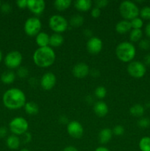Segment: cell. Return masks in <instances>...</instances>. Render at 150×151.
<instances>
[{
    "mask_svg": "<svg viewBox=\"0 0 150 151\" xmlns=\"http://www.w3.org/2000/svg\"><path fill=\"white\" fill-rule=\"evenodd\" d=\"M2 101L7 109L16 110L21 109L26 104V95L24 91L19 88H12L4 93Z\"/></svg>",
    "mask_w": 150,
    "mask_h": 151,
    "instance_id": "1",
    "label": "cell"
},
{
    "mask_svg": "<svg viewBox=\"0 0 150 151\" xmlns=\"http://www.w3.org/2000/svg\"><path fill=\"white\" fill-rule=\"evenodd\" d=\"M56 55L54 50L49 46L38 47L32 55L33 62L37 66L41 68H48L54 63Z\"/></svg>",
    "mask_w": 150,
    "mask_h": 151,
    "instance_id": "2",
    "label": "cell"
},
{
    "mask_svg": "<svg viewBox=\"0 0 150 151\" xmlns=\"http://www.w3.org/2000/svg\"><path fill=\"white\" fill-rule=\"evenodd\" d=\"M116 55L121 61L124 63H130L136 55V49L132 43L123 41L116 47Z\"/></svg>",
    "mask_w": 150,
    "mask_h": 151,
    "instance_id": "3",
    "label": "cell"
},
{
    "mask_svg": "<svg viewBox=\"0 0 150 151\" xmlns=\"http://www.w3.org/2000/svg\"><path fill=\"white\" fill-rule=\"evenodd\" d=\"M119 12L124 20L131 21L135 18L138 17L140 10L134 1L126 0L121 2L119 5Z\"/></svg>",
    "mask_w": 150,
    "mask_h": 151,
    "instance_id": "4",
    "label": "cell"
},
{
    "mask_svg": "<svg viewBox=\"0 0 150 151\" xmlns=\"http://www.w3.org/2000/svg\"><path fill=\"white\" fill-rule=\"evenodd\" d=\"M49 26L54 33H62L69 27V22L64 16L55 14L49 19Z\"/></svg>",
    "mask_w": 150,
    "mask_h": 151,
    "instance_id": "5",
    "label": "cell"
},
{
    "mask_svg": "<svg viewBox=\"0 0 150 151\" xmlns=\"http://www.w3.org/2000/svg\"><path fill=\"white\" fill-rule=\"evenodd\" d=\"M10 131L14 135H24L27 132L29 128V123L27 120L21 116H17L12 119L9 124Z\"/></svg>",
    "mask_w": 150,
    "mask_h": 151,
    "instance_id": "6",
    "label": "cell"
},
{
    "mask_svg": "<svg viewBox=\"0 0 150 151\" xmlns=\"http://www.w3.org/2000/svg\"><path fill=\"white\" fill-rule=\"evenodd\" d=\"M42 27L41 21L37 17H30L26 20L24 26V32L28 36H36Z\"/></svg>",
    "mask_w": 150,
    "mask_h": 151,
    "instance_id": "7",
    "label": "cell"
},
{
    "mask_svg": "<svg viewBox=\"0 0 150 151\" xmlns=\"http://www.w3.org/2000/svg\"><path fill=\"white\" fill-rule=\"evenodd\" d=\"M128 74L136 79L142 78L146 72V67L144 63L138 60H132L128 64L126 68Z\"/></svg>",
    "mask_w": 150,
    "mask_h": 151,
    "instance_id": "8",
    "label": "cell"
},
{
    "mask_svg": "<svg viewBox=\"0 0 150 151\" xmlns=\"http://www.w3.org/2000/svg\"><path fill=\"white\" fill-rule=\"evenodd\" d=\"M23 60V57L20 52L11 51L6 55L4 58V63L6 66L10 69H18L21 66Z\"/></svg>",
    "mask_w": 150,
    "mask_h": 151,
    "instance_id": "9",
    "label": "cell"
},
{
    "mask_svg": "<svg viewBox=\"0 0 150 151\" xmlns=\"http://www.w3.org/2000/svg\"><path fill=\"white\" fill-rule=\"evenodd\" d=\"M67 133L71 137L74 139H79L82 137L84 133L82 124L78 121H71L67 124L66 127Z\"/></svg>",
    "mask_w": 150,
    "mask_h": 151,
    "instance_id": "10",
    "label": "cell"
},
{
    "mask_svg": "<svg viewBox=\"0 0 150 151\" xmlns=\"http://www.w3.org/2000/svg\"><path fill=\"white\" fill-rule=\"evenodd\" d=\"M56 82H57V78L55 75L52 72H46L41 77L40 84L43 89L49 91L55 86Z\"/></svg>",
    "mask_w": 150,
    "mask_h": 151,
    "instance_id": "11",
    "label": "cell"
},
{
    "mask_svg": "<svg viewBox=\"0 0 150 151\" xmlns=\"http://www.w3.org/2000/svg\"><path fill=\"white\" fill-rule=\"evenodd\" d=\"M102 41L98 37L92 36L87 41V50L92 55H96L99 53L102 50Z\"/></svg>",
    "mask_w": 150,
    "mask_h": 151,
    "instance_id": "12",
    "label": "cell"
},
{
    "mask_svg": "<svg viewBox=\"0 0 150 151\" xmlns=\"http://www.w3.org/2000/svg\"><path fill=\"white\" fill-rule=\"evenodd\" d=\"M89 73V66L87 63H83V62L76 63L72 68V74L75 78H78V79L85 78V77L88 76Z\"/></svg>",
    "mask_w": 150,
    "mask_h": 151,
    "instance_id": "13",
    "label": "cell"
},
{
    "mask_svg": "<svg viewBox=\"0 0 150 151\" xmlns=\"http://www.w3.org/2000/svg\"><path fill=\"white\" fill-rule=\"evenodd\" d=\"M27 7L34 14L40 15L45 10L46 3L44 0H27Z\"/></svg>",
    "mask_w": 150,
    "mask_h": 151,
    "instance_id": "14",
    "label": "cell"
},
{
    "mask_svg": "<svg viewBox=\"0 0 150 151\" xmlns=\"http://www.w3.org/2000/svg\"><path fill=\"white\" fill-rule=\"evenodd\" d=\"M108 106L103 101H97L94 106V111L96 116L104 117L108 113Z\"/></svg>",
    "mask_w": 150,
    "mask_h": 151,
    "instance_id": "15",
    "label": "cell"
},
{
    "mask_svg": "<svg viewBox=\"0 0 150 151\" xmlns=\"http://www.w3.org/2000/svg\"><path fill=\"white\" fill-rule=\"evenodd\" d=\"M50 36L45 32H40L35 36V42L39 47H45L49 46Z\"/></svg>",
    "mask_w": 150,
    "mask_h": 151,
    "instance_id": "16",
    "label": "cell"
},
{
    "mask_svg": "<svg viewBox=\"0 0 150 151\" xmlns=\"http://www.w3.org/2000/svg\"><path fill=\"white\" fill-rule=\"evenodd\" d=\"M113 135V132L110 128H104L99 133V140L101 144H107L111 140Z\"/></svg>",
    "mask_w": 150,
    "mask_h": 151,
    "instance_id": "17",
    "label": "cell"
},
{
    "mask_svg": "<svg viewBox=\"0 0 150 151\" xmlns=\"http://www.w3.org/2000/svg\"><path fill=\"white\" fill-rule=\"evenodd\" d=\"M132 29L131 24L129 21L121 20L118 22L116 25V31L119 34H125L128 32H130Z\"/></svg>",
    "mask_w": 150,
    "mask_h": 151,
    "instance_id": "18",
    "label": "cell"
},
{
    "mask_svg": "<svg viewBox=\"0 0 150 151\" xmlns=\"http://www.w3.org/2000/svg\"><path fill=\"white\" fill-rule=\"evenodd\" d=\"M92 7V1L91 0H77L74 2V7L81 12H86Z\"/></svg>",
    "mask_w": 150,
    "mask_h": 151,
    "instance_id": "19",
    "label": "cell"
},
{
    "mask_svg": "<svg viewBox=\"0 0 150 151\" xmlns=\"http://www.w3.org/2000/svg\"><path fill=\"white\" fill-rule=\"evenodd\" d=\"M64 38L60 33H53L50 35L49 38V47H59L63 44Z\"/></svg>",
    "mask_w": 150,
    "mask_h": 151,
    "instance_id": "20",
    "label": "cell"
},
{
    "mask_svg": "<svg viewBox=\"0 0 150 151\" xmlns=\"http://www.w3.org/2000/svg\"><path fill=\"white\" fill-rule=\"evenodd\" d=\"M6 144H7V147L11 150H16L20 146V139L16 135L13 134V135H10L7 137V140H6Z\"/></svg>",
    "mask_w": 150,
    "mask_h": 151,
    "instance_id": "21",
    "label": "cell"
},
{
    "mask_svg": "<svg viewBox=\"0 0 150 151\" xmlns=\"http://www.w3.org/2000/svg\"><path fill=\"white\" fill-rule=\"evenodd\" d=\"M24 110L27 114L35 115L39 112V106L35 102L29 101L24 105Z\"/></svg>",
    "mask_w": 150,
    "mask_h": 151,
    "instance_id": "22",
    "label": "cell"
},
{
    "mask_svg": "<svg viewBox=\"0 0 150 151\" xmlns=\"http://www.w3.org/2000/svg\"><path fill=\"white\" fill-rule=\"evenodd\" d=\"M145 109L141 104H135L129 109V113L135 117H141L144 115Z\"/></svg>",
    "mask_w": 150,
    "mask_h": 151,
    "instance_id": "23",
    "label": "cell"
},
{
    "mask_svg": "<svg viewBox=\"0 0 150 151\" xmlns=\"http://www.w3.org/2000/svg\"><path fill=\"white\" fill-rule=\"evenodd\" d=\"M16 80V74L13 71H6L1 75V81L4 84H11Z\"/></svg>",
    "mask_w": 150,
    "mask_h": 151,
    "instance_id": "24",
    "label": "cell"
},
{
    "mask_svg": "<svg viewBox=\"0 0 150 151\" xmlns=\"http://www.w3.org/2000/svg\"><path fill=\"white\" fill-rule=\"evenodd\" d=\"M71 4V0H55L54 1V6L56 10L63 11L69 8Z\"/></svg>",
    "mask_w": 150,
    "mask_h": 151,
    "instance_id": "25",
    "label": "cell"
},
{
    "mask_svg": "<svg viewBox=\"0 0 150 151\" xmlns=\"http://www.w3.org/2000/svg\"><path fill=\"white\" fill-rule=\"evenodd\" d=\"M143 37V31L141 29H132L129 32V40L131 43L140 41Z\"/></svg>",
    "mask_w": 150,
    "mask_h": 151,
    "instance_id": "26",
    "label": "cell"
},
{
    "mask_svg": "<svg viewBox=\"0 0 150 151\" xmlns=\"http://www.w3.org/2000/svg\"><path fill=\"white\" fill-rule=\"evenodd\" d=\"M84 22V19L81 15L76 14L74 15L70 19L69 22V24L71 26L74 27H79L82 26V24Z\"/></svg>",
    "mask_w": 150,
    "mask_h": 151,
    "instance_id": "27",
    "label": "cell"
},
{
    "mask_svg": "<svg viewBox=\"0 0 150 151\" xmlns=\"http://www.w3.org/2000/svg\"><path fill=\"white\" fill-rule=\"evenodd\" d=\"M139 148L141 151H150V137H144L140 139Z\"/></svg>",
    "mask_w": 150,
    "mask_h": 151,
    "instance_id": "28",
    "label": "cell"
},
{
    "mask_svg": "<svg viewBox=\"0 0 150 151\" xmlns=\"http://www.w3.org/2000/svg\"><path fill=\"white\" fill-rule=\"evenodd\" d=\"M94 94H95L96 97L98 99H103L106 97L107 94V89L104 86H100L96 88L95 91H94Z\"/></svg>",
    "mask_w": 150,
    "mask_h": 151,
    "instance_id": "29",
    "label": "cell"
},
{
    "mask_svg": "<svg viewBox=\"0 0 150 151\" xmlns=\"http://www.w3.org/2000/svg\"><path fill=\"white\" fill-rule=\"evenodd\" d=\"M129 22H130L132 29H141L144 25V21L140 17L135 18Z\"/></svg>",
    "mask_w": 150,
    "mask_h": 151,
    "instance_id": "30",
    "label": "cell"
},
{
    "mask_svg": "<svg viewBox=\"0 0 150 151\" xmlns=\"http://www.w3.org/2000/svg\"><path fill=\"white\" fill-rule=\"evenodd\" d=\"M140 16L142 19L145 20H150V7L145 6L140 10Z\"/></svg>",
    "mask_w": 150,
    "mask_h": 151,
    "instance_id": "31",
    "label": "cell"
},
{
    "mask_svg": "<svg viewBox=\"0 0 150 151\" xmlns=\"http://www.w3.org/2000/svg\"><path fill=\"white\" fill-rule=\"evenodd\" d=\"M138 125L140 128H146L150 126V119L148 117H141L138 119Z\"/></svg>",
    "mask_w": 150,
    "mask_h": 151,
    "instance_id": "32",
    "label": "cell"
},
{
    "mask_svg": "<svg viewBox=\"0 0 150 151\" xmlns=\"http://www.w3.org/2000/svg\"><path fill=\"white\" fill-rule=\"evenodd\" d=\"M17 75L20 78H26L29 75V69L24 66H20L18 68Z\"/></svg>",
    "mask_w": 150,
    "mask_h": 151,
    "instance_id": "33",
    "label": "cell"
},
{
    "mask_svg": "<svg viewBox=\"0 0 150 151\" xmlns=\"http://www.w3.org/2000/svg\"><path fill=\"white\" fill-rule=\"evenodd\" d=\"M112 132H113V134H114V135L117 136V137H120V136H122L124 134V128L120 125H116L112 129Z\"/></svg>",
    "mask_w": 150,
    "mask_h": 151,
    "instance_id": "34",
    "label": "cell"
},
{
    "mask_svg": "<svg viewBox=\"0 0 150 151\" xmlns=\"http://www.w3.org/2000/svg\"><path fill=\"white\" fill-rule=\"evenodd\" d=\"M138 45L141 50H147L150 48V41L148 39H141Z\"/></svg>",
    "mask_w": 150,
    "mask_h": 151,
    "instance_id": "35",
    "label": "cell"
},
{
    "mask_svg": "<svg viewBox=\"0 0 150 151\" xmlns=\"http://www.w3.org/2000/svg\"><path fill=\"white\" fill-rule=\"evenodd\" d=\"M101 15V9L98 8L96 7H94L91 10V16L94 19H97Z\"/></svg>",
    "mask_w": 150,
    "mask_h": 151,
    "instance_id": "36",
    "label": "cell"
},
{
    "mask_svg": "<svg viewBox=\"0 0 150 151\" xmlns=\"http://www.w3.org/2000/svg\"><path fill=\"white\" fill-rule=\"evenodd\" d=\"M109 4V1L107 0H96L95 1V7L101 9L103 7H105Z\"/></svg>",
    "mask_w": 150,
    "mask_h": 151,
    "instance_id": "37",
    "label": "cell"
},
{
    "mask_svg": "<svg viewBox=\"0 0 150 151\" xmlns=\"http://www.w3.org/2000/svg\"><path fill=\"white\" fill-rule=\"evenodd\" d=\"M1 11L4 13H10V10H11V5L8 3H4V4H1Z\"/></svg>",
    "mask_w": 150,
    "mask_h": 151,
    "instance_id": "38",
    "label": "cell"
},
{
    "mask_svg": "<svg viewBox=\"0 0 150 151\" xmlns=\"http://www.w3.org/2000/svg\"><path fill=\"white\" fill-rule=\"evenodd\" d=\"M16 4L21 9H24L27 7V0H18L16 1Z\"/></svg>",
    "mask_w": 150,
    "mask_h": 151,
    "instance_id": "39",
    "label": "cell"
},
{
    "mask_svg": "<svg viewBox=\"0 0 150 151\" xmlns=\"http://www.w3.org/2000/svg\"><path fill=\"white\" fill-rule=\"evenodd\" d=\"M32 134L29 132H26L24 134V142L25 143L30 142L31 140H32Z\"/></svg>",
    "mask_w": 150,
    "mask_h": 151,
    "instance_id": "40",
    "label": "cell"
},
{
    "mask_svg": "<svg viewBox=\"0 0 150 151\" xmlns=\"http://www.w3.org/2000/svg\"><path fill=\"white\" fill-rule=\"evenodd\" d=\"M7 129L4 127H0V138H4L7 136Z\"/></svg>",
    "mask_w": 150,
    "mask_h": 151,
    "instance_id": "41",
    "label": "cell"
},
{
    "mask_svg": "<svg viewBox=\"0 0 150 151\" xmlns=\"http://www.w3.org/2000/svg\"><path fill=\"white\" fill-rule=\"evenodd\" d=\"M63 151H79V150H78L77 148L75 147L74 146L69 145V146H66V147L63 149Z\"/></svg>",
    "mask_w": 150,
    "mask_h": 151,
    "instance_id": "42",
    "label": "cell"
},
{
    "mask_svg": "<svg viewBox=\"0 0 150 151\" xmlns=\"http://www.w3.org/2000/svg\"><path fill=\"white\" fill-rule=\"evenodd\" d=\"M144 65L145 66H150V54L146 55L144 57Z\"/></svg>",
    "mask_w": 150,
    "mask_h": 151,
    "instance_id": "43",
    "label": "cell"
},
{
    "mask_svg": "<svg viewBox=\"0 0 150 151\" xmlns=\"http://www.w3.org/2000/svg\"><path fill=\"white\" fill-rule=\"evenodd\" d=\"M145 33L149 38H150V22L146 24L145 27Z\"/></svg>",
    "mask_w": 150,
    "mask_h": 151,
    "instance_id": "44",
    "label": "cell"
},
{
    "mask_svg": "<svg viewBox=\"0 0 150 151\" xmlns=\"http://www.w3.org/2000/svg\"><path fill=\"white\" fill-rule=\"evenodd\" d=\"M94 151H110V150L108 148H107V147L101 146V147H98L97 148H96Z\"/></svg>",
    "mask_w": 150,
    "mask_h": 151,
    "instance_id": "45",
    "label": "cell"
},
{
    "mask_svg": "<svg viewBox=\"0 0 150 151\" xmlns=\"http://www.w3.org/2000/svg\"><path fill=\"white\" fill-rule=\"evenodd\" d=\"M92 75L94 78L98 77L99 75V70H97V69H94V70H92Z\"/></svg>",
    "mask_w": 150,
    "mask_h": 151,
    "instance_id": "46",
    "label": "cell"
},
{
    "mask_svg": "<svg viewBox=\"0 0 150 151\" xmlns=\"http://www.w3.org/2000/svg\"><path fill=\"white\" fill-rule=\"evenodd\" d=\"M85 35H86V36L91 37H91H92V36H91V32L88 29H85Z\"/></svg>",
    "mask_w": 150,
    "mask_h": 151,
    "instance_id": "47",
    "label": "cell"
},
{
    "mask_svg": "<svg viewBox=\"0 0 150 151\" xmlns=\"http://www.w3.org/2000/svg\"><path fill=\"white\" fill-rule=\"evenodd\" d=\"M1 59H2V53H1V51L0 50V62L1 61Z\"/></svg>",
    "mask_w": 150,
    "mask_h": 151,
    "instance_id": "48",
    "label": "cell"
},
{
    "mask_svg": "<svg viewBox=\"0 0 150 151\" xmlns=\"http://www.w3.org/2000/svg\"><path fill=\"white\" fill-rule=\"evenodd\" d=\"M20 151H30V150L27 148H23V149H21Z\"/></svg>",
    "mask_w": 150,
    "mask_h": 151,
    "instance_id": "49",
    "label": "cell"
},
{
    "mask_svg": "<svg viewBox=\"0 0 150 151\" xmlns=\"http://www.w3.org/2000/svg\"><path fill=\"white\" fill-rule=\"evenodd\" d=\"M0 7H1V1H0Z\"/></svg>",
    "mask_w": 150,
    "mask_h": 151,
    "instance_id": "50",
    "label": "cell"
}]
</instances>
